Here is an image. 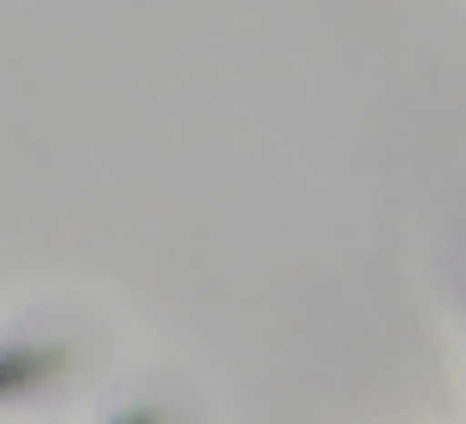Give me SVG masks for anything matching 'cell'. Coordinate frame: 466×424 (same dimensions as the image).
<instances>
[{
  "instance_id": "obj_1",
  "label": "cell",
  "mask_w": 466,
  "mask_h": 424,
  "mask_svg": "<svg viewBox=\"0 0 466 424\" xmlns=\"http://www.w3.org/2000/svg\"><path fill=\"white\" fill-rule=\"evenodd\" d=\"M60 365V353H25V358H0V370H13V377H0V395H13V389H30L42 377V370H55Z\"/></svg>"
}]
</instances>
